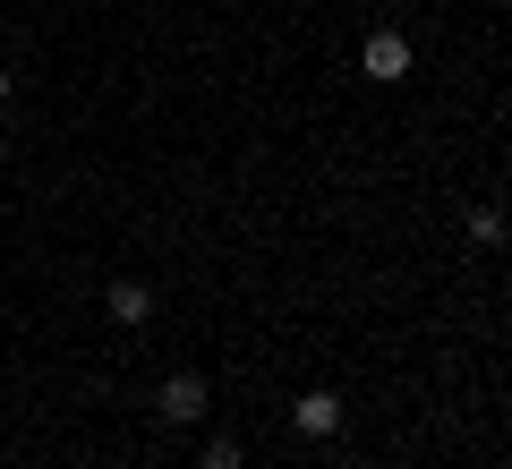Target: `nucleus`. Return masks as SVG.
Listing matches in <instances>:
<instances>
[{
    "label": "nucleus",
    "mask_w": 512,
    "mask_h": 469,
    "mask_svg": "<svg viewBox=\"0 0 512 469\" xmlns=\"http://www.w3.org/2000/svg\"><path fill=\"white\" fill-rule=\"evenodd\" d=\"M342 418H350L342 393H299V401H291V427L316 435V444H325V435H342Z\"/></svg>",
    "instance_id": "7ed1b4c3"
},
{
    "label": "nucleus",
    "mask_w": 512,
    "mask_h": 469,
    "mask_svg": "<svg viewBox=\"0 0 512 469\" xmlns=\"http://www.w3.org/2000/svg\"><path fill=\"white\" fill-rule=\"evenodd\" d=\"M470 239H478V248H495V239H504V214H495V205H470Z\"/></svg>",
    "instance_id": "39448f33"
},
{
    "label": "nucleus",
    "mask_w": 512,
    "mask_h": 469,
    "mask_svg": "<svg viewBox=\"0 0 512 469\" xmlns=\"http://www.w3.org/2000/svg\"><path fill=\"white\" fill-rule=\"evenodd\" d=\"M0 103H9V69H0Z\"/></svg>",
    "instance_id": "0eeeda50"
},
{
    "label": "nucleus",
    "mask_w": 512,
    "mask_h": 469,
    "mask_svg": "<svg viewBox=\"0 0 512 469\" xmlns=\"http://www.w3.org/2000/svg\"><path fill=\"white\" fill-rule=\"evenodd\" d=\"M197 469H239V444H231V435H214V444H205V461Z\"/></svg>",
    "instance_id": "423d86ee"
},
{
    "label": "nucleus",
    "mask_w": 512,
    "mask_h": 469,
    "mask_svg": "<svg viewBox=\"0 0 512 469\" xmlns=\"http://www.w3.org/2000/svg\"><path fill=\"white\" fill-rule=\"evenodd\" d=\"M111 316H120V325H146V316H154V290L146 282H111Z\"/></svg>",
    "instance_id": "20e7f679"
},
{
    "label": "nucleus",
    "mask_w": 512,
    "mask_h": 469,
    "mask_svg": "<svg viewBox=\"0 0 512 469\" xmlns=\"http://www.w3.org/2000/svg\"><path fill=\"white\" fill-rule=\"evenodd\" d=\"M205 401H214V393H205V376H197V367H180V376H163V393H154V418H171V427H197Z\"/></svg>",
    "instance_id": "f03ea898"
},
{
    "label": "nucleus",
    "mask_w": 512,
    "mask_h": 469,
    "mask_svg": "<svg viewBox=\"0 0 512 469\" xmlns=\"http://www.w3.org/2000/svg\"><path fill=\"white\" fill-rule=\"evenodd\" d=\"M359 77H376V86H402V77H410V35L376 26V35L359 43Z\"/></svg>",
    "instance_id": "f257e3e1"
}]
</instances>
